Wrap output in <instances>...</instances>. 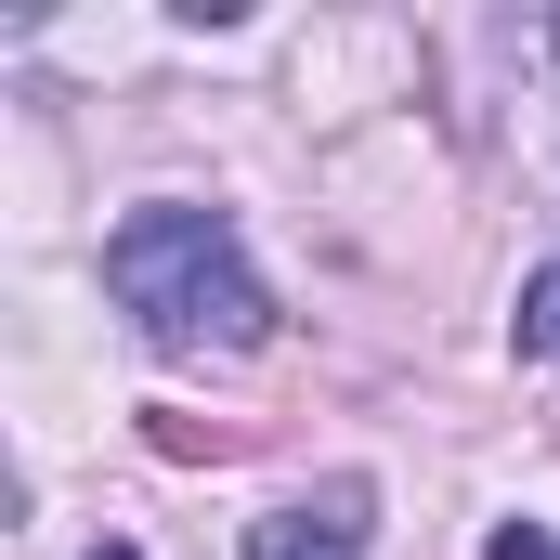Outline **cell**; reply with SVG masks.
I'll list each match as a JSON object with an SVG mask.
<instances>
[{
	"label": "cell",
	"instance_id": "obj_1",
	"mask_svg": "<svg viewBox=\"0 0 560 560\" xmlns=\"http://www.w3.org/2000/svg\"><path fill=\"white\" fill-rule=\"evenodd\" d=\"M105 287H118V313L156 352H261L275 339V287L248 275L235 222L183 209V196H156V209H131L105 235Z\"/></svg>",
	"mask_w": 560,
	"mask_h": 560
},
{
	"label": "cell",
	"instance_id": "obj_2",
	"mask_svg": "<svg viewBox=\"0 0 560 560\" xmlns=\"http://www.w3.org/2000/svg\"><path fill=\"white\" fill-rule=\"evenodd\" d=\"M365 522H378L365 482H313V495H287L275 522H248V560H365Z\"/></svg>",
	"mask_w": 560,
	"mask_h": 560
},
{
	"label": "cell",
	"instance_id": "obj_3",
	"mask_svg": "<svg viewBox=\"0 0 560 560\" xmlns=\"http://www.w3.org/2000/svg\"><path fill=\"white\" fill-rule=\"evenodd\" d=\"M522 365H560V261L522 287Z\"/></svg>",
	"mask_w": 560,
	"mask_h": 560
},
{
	"label": "cell",
	"instance_id": "obj_4",
	"mask_svg": "<svg viewBox=\"0 0 560 560\" xmlns=\"http://www.w3.org/2000/svg\"><path fill=\"white\" fill-rule=\"evenodd\" d=\"M482 560H560V535H535V522H495V535H482Z\"/></svg>",
	"mask_w": 560,
	"mask_h": 560
},
{
	"label": "cell",
	"instance_id": "obj_5",
	"mask_svg": "<svg viewBox=\"0 0 560 560\" xmlns=\"http://www.w3.org/2000/svg\"><path fill=\"white\" fill-rule=\"evenodd\" d=\"M92 560H143V548H92Z\"/></svg>",
	"mask_w": 560,
	"mask_h": 560
}]
</instances>
